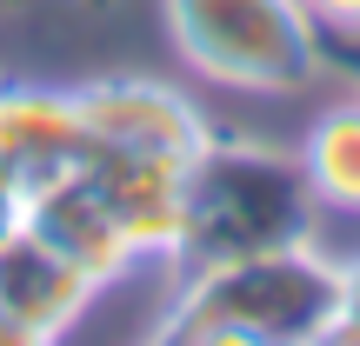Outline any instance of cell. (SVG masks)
<instances>
[{
	"label": "cell",
	"instance_id": "cell-1",
	"mask_svg": "<svg viewBox=\"0 0 360 346\" xmlns=\"http://www.w3.org/2000/svg\"><path fill=\"white\" fill-rule=\"evenodd\" d=\"M321 200H314L300 154H281L267 140H240V133H214L207 154L187 173V240H180V267H227L247 253H281V246H307Z\"/></svg>",
	"mask_w": 360,
	"mask_h": 346
},
{
	"label": "cell",
	"instance_id": "cell-2",
	"mask_svg": "<svg viewBox=\"0 0 360 346\" xmlns=\"http://www.w3.org/2000/svg\"><path fill=\"white\" fill-rule=\"evenodd\" d=\"M340 313H347L340 267L327 253H314V240H307V246L247 253V260H227V267L187 273L174 307L160 313L154 340L180 346L200 326H240L267 346H314L321 333L340 326Z\"/></svg>",
	"mask_w": 360,
	"mask_h": 346
},
{
	"label": "cell",
	"instance_id": "cell-3",
	"mask_svg": "<svg viewBox=\"0 0 360 346\" xmlns=\"http://www.w3.org/2000/svg\"><path fill=\"white\" fill-rule=\"evenodd\" d=\"M174 53L233 93H307L327 67V34L300 0H160Z\"/></svg>",
	"mask_w": 360,
	"mask_h": 346
},
{
	"label": "cell",
	"instance_id": "cell-4",
	"mask_svg": "<svg viewBox=\"0 0 360 346\" xmlns=\"http://www.w3.org/2000/svg\"><path fill=\"white\" fill-rule=\"evenodd\" d=\"M80 127H87L94 154H134V160H174V167H193L214 140V120L193 100L187 87L154 74H107L74 87Z\"/></svg>",
	"mask_w": 360,
	"mask_h": 346
},
{
	"label": "cell",
	"instance_id": "cell-5",
	"mask_svg": "<svg viewBox=\"0 0 360 346\" xmlns=\"http://www.w3.org/2000/svg\"><path fill=\"white\" fill-rule=\"evenodd\" d=\"M80 173L107 200V213L127 233L134 260H180V240H187V173L193 167L134 160V154H94L87 147Z\"/></svg>",
	"mask_w": 360,
	"mask_h": 346
},
{
	"label": "cell",
	"instance_id": "cell-6",
	"mask_svg": "<svg viewBox=\"0 0 360 346\" xmlns=\"http://www.w3.org/2000/svg\"><path fill=\"white\" fill-rule=\"evenodd\" d=\"M20 227H34L40 240H47L60 260H74V267L87 273L94 286H114L120 273L134 267L127 233L114 227L107 200L94 193V180L80 173V167L40 180V187H27V220H20Z\"/></svg>",
	"mask_w": 360,
	"mask_h": 346
},
{
	"label": "cell",
	"instance_id": "cell-7",
	"mask_svg": "<svg viewBox=\"0 0 360 346\" xmlns=\"http://www.w3.org/2000/svg\"><path fill=\"white\" fill-rule=\"evenodd\" d=\"M80 160H87V127L74 93L0 80V167L20 187H40L53 173H74Z\"/></svg>",
	"mask_w": 360,
	"mask_h": 346
},
{
	"label": "cell",
	"instance_id": "cell-8",
	"mask_svg": "<svg viewBox=\"0 0 360 346\" xmlns=\"http://www.w3.org/2000/svg\"><path fill=\"white\" fill-rule=\"evenodd\" d=\"M94 293H101V286H94L74 260H60L34 227L0 233V320L60 340L67 326L94 307Z\"/></svg>",
	"mask_w": 360,
	"mask_h": 346
},
{
	"label": "cell",
	"instance_id": "cell-9",
	"mask_svg": "<svg viewBox=\"0 0 360 346\" xmlns=\"http://www.w3.org/2000/svg\"><path fill=\"white\" fill-rule=\"evenodd\" d=\"M300 173H307L314 200L334 213H360V93L327 107L300 140Z\"/></svg>",
	"mask_w": 360,
	"mask_h": 346
},
{
	"label": "cell",
	"instance_id": "cell-10",
	"mask_svg": "<svg viewBox=\"0 0 360 346\" xmlns=\"http://www.w3.org/2000/svg\"><path fill=\"white\" fill-rule=\"evenodd\" d=\"M321 34H360V0H300Z\"/></svg>",
	"mask_w": 360,
	"mask_h": 346
},
{
	"label": "cell",
	"instance_id": "cell-11",
	"mask_svg": "<svg viewBox=\"0 0 360 346\" xmlns=\"http://www.w3.org/2000/svg\"><path fill=\"white\" fill-rule=\"evenodd\" d=\"M327 67H340L360 93V34H327Z\"/></svg>",
	"mask_w": 360,
	"mask_h": 346
},
{
	"label": "cell",
	"instance_id": "cell-12",
	"mask_svg": "<svg viewBox=\"0 0 360 346\" xmlns=\"http://www.w3.org/2000/svg\"><path fill=\"white\" fill-rule=\"evenodd\" d=\"M20 220H27V187H20L7 167H0V233H13Z\"/></svg>",
	"mask_w": 360,
	"mask_h": 346
},
{
	"label": "cell",
	"instance_id": "cell-13",
	"mask_svg": "<svg viewBox=\"0 0 360 346\" xmlns=\"http://www.w3.org/2000/svg\"><path fill=\"white\" fill-rule=\"evenodd\" d=\"M180 346H267V340L240 333V326H200V333H187Z\"/></svg>",
	"mask_w": 360,
	"mask_h": 346
},
{
	"label": "cell",
	"instance_id": "cell-14",
	"mask_svg": "<svg viewBox=\"0 0 360 346\" xmlns=\"http://www.w3.org/2000/svg\"><path fill=\"white\" fill-rule=\"evenodd\" d=\"M0 346H60L53 333H34V326H13V320H0Z\"/></svg>",
	"mask_w": 360,
	"mask_h": 346
},
{
	"label": "cell",
	"instance_id": "cell-15",
	"mask_svg": "<svg viewBox=\"0 0 360 346\" xmlns=\"http://www.w3.org/2000/svg\"><path fill=\"white\" fill-rule=\"evenodd\" d=\"M340 286H347V313H340V320L360 326V260H354V267H340Z\"/></svg>",
	"mask_w": 360,
	"mask_h": 346
},
{
	"label": "cell",
	"instance_id": "cell-16",
	"mask_svg": "<svg viewBox=\"0 0 360 346\" xmlns=\"http://www.w3.org/2000/svg\"><path fill=\"white\" fill-rule=\"evenodd\" d=\"M314 346H360V326H354V320H340V326H334V333H321V340H314Z\"/></svg>",
	"mask_w": 360,
	"mask_h": 346
},
{
	"label": "cell",
	"instance_id": "cell-17",
	"mask_svg": "<svg viewBox=\"0 0 360 346\" xmlns=\"http://www.w3.org/2000/svg\"><path fill=\"white\" fill-rule=\"evenodd\" d=\"M147 346H160V340H147Z\"/></svg>",
	"mask_w": 360,
	"mask_h": 346
}]
</instances>
